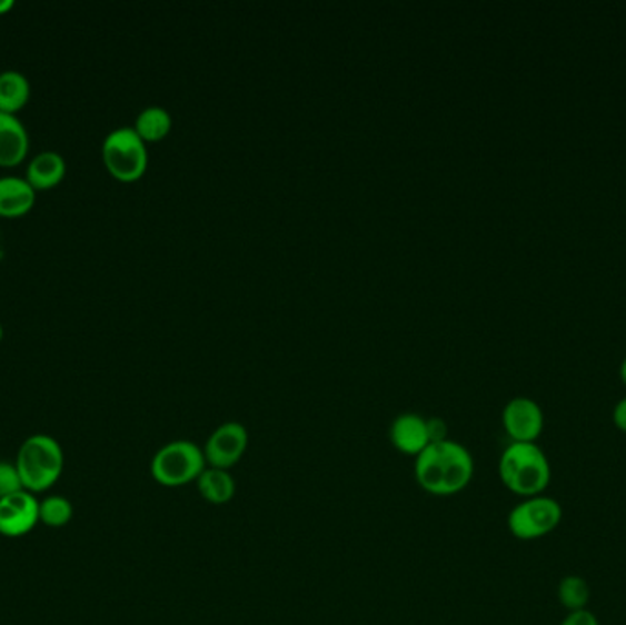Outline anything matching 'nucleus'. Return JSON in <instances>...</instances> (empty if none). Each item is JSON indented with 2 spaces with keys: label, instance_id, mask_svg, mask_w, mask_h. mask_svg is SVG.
<instances>
[{
  "label": "nucleus",
  "instance_id": "f257e3e1",
  "mask_svg": "<svg viewBox=\"0 0 626 625\" xmlns=\"http://www.w3.org/2000/svg\"><path fill=\"white\" fill-rule=\"evenodd\" d=\"M415 475L427 494L450 497L466 490L475 475L469 449L455 440L430 444L416 457Z\"/></svg>",
  "mask_w": 626,
  "mask_h": 625
},
{
  "label": "nucleus",
  "instance_id": "f03ea898",
  "mask_svg": "<svg viewBox=\"0 0 626 625\" xmlns=\"http://www.w3.org/2000/svg\"><path fill=\"white\" fill-rule=\"evenodd\" d=\"M498 477L507 490L526 499L548 490L552 466L537 443H511L498 460Z\"/></svg>",
  "mask_w": 626,
  "mask_h": 625
},
{
  "label": "nucleus",
  "instance_id": "7ed1b4c3",
  "mask_svg": "<svg viewBox=\"0 0 626 625\" xmlns=\"http://www.w3.org/2000/svg\"><path fill=\"white\" fill-rule=\"evenodd\" d=\"M16 466L24 490L33 495L50 490L64 469L61 444L44 433L31 435L19 448Z\"/></svg>",
  "mask_w": 626,
  "mask_h": 625
},
{
  "label": "nucleus",
  "instance_id": "20e7f679",
  "mask_svg": "<svg viewBox=\"0 0 626 625\" xmlns=\"http://www.w3.org/2000/svg\"><path fill=\"white\" fill-rule=\"evenodd\" d=\"M208 468L203 449L191 440H175L156 452L150 460V475L158 485L166 488L197 483L198 477Z\"/></svg>",
  "mask_w": 626,
  "mask_h": 625
},
{
  "label": "nucleus",
  "instance_id": "39448f33",
  "mask_svg": "<svg viewBox=\"0 0 626 625\" xmlns=\"http://www.w3.org/2000/svg\"><path fill=\"white\" fill-rule=\"evenodd\" d=\"M105 167L118 182H138L149 166L146 141L132 127H120L105 138L101 147Z\"/></svg>",
  "mask_w": 626,
  "mask_h": 625
},
{
  "label": "nucleus",
  "instance_id": "423d86ee",
  "mask_svg": "<svg viewBox=\"0 0 626 625\" xmlns=\"http://www.w3.org/2000/svg\"><path fill=\"white\" fill-rule=\"evenodd\" d=\"M563 522V506L549 495L526 497L507 516V528L520 542H535L557 530Z\"/></svg>",
  "mask_w": 626,
  "mask_h": 625
},
{
  "label": "nucleus",
  "instance_id": "0eeeda50",
  "mask_svg": "<svg viewBox=\"0 0 626 625\" xmlns=\"http://www.w3.org/2000/svg\"><path fill=\"white\" fill-rule=\"evenodd\" d=\"M248 444V429L242 424L226 423L209 435L203 457L211 468L231 469L242 460Z\"/></svg>",
  "mask_w": 626,
  "mask_h": 625
},
{
  "label": "nucleus",
  "instance_id": "6e6552de",
  "mask_svg": "<svg viewBox=\"0 0 626 625\" xmlns=\"http://www.w3.org/2000/svg\"><path fill=\"white\" fill-rule=\"evenodd\" d=\"M503 426L511 443H537L544 431L543 407L528 396H517L504 407Z\"/></svg>",
  "mask_w": 626,
  "mask_h": 625
},
{
  "label": "nucleus",
  "instance_id": "1a4fd4ad",
  "mask_svg": "<svg viewBox=\"0 0 626 625\" xmlns=\"http://www.w3.org/2000/svg\"><path fill=\"white\" fill-rule=\"evenodd\" d=\"M39 523V500L30 492L0 499V536H27Z\"/></svg>",
  "mask_w": 626,
  "mask_h": 625
},
{
  "label": "nucleus",
  "instance_id": "9d476101",
  "mask_svg": "<svg viewBox=\"0 0 626 625\" xmlns=\"http://www.w3.org/2000/svg\"><path fill=\"white\" fill-rule=\"evenodd\" d=\"M390 443L399 454L418 457L430 446L429 424L416 413L399 415L390 426Z\"/></svg>",
  "mask_w": 626,
  "mask_h": 625
},
{
  "label": "nucleus",
  "instance_id": "9b49d317",
  "mask_svg": "<svg viewBox=\"0 0 626 625\" xmlns=\"http://www.w3.org/2000/svg\"><path fill=\"white\" fill-rule=\"evenodd\" d=\"M30 136L17 116L0 112V167L21 166L28 157Z\"/></svg>",
  "mask_w": 626,
  "mask_h": 625
},
{
  "label": "nucleus",
  "instance_id": "f8f14e48",
  "mask_svg": "<svg viewBox=\"0 0 626 625\" xmlns=\"http://www.w3.org/2000/svg\"><path fill=\"white\" fill-rule=\"evenodd\" d=\"M37 191L28 183L27 178H0V217L19 219L30 214L36 206Z\"/></svg>",
  "mask_w": 626,
  "mask_h": 625
},
{
  "label": "nucleus",
  "instance_id": "ddd939ff",
  "mask_svg": "<svg viewBox=\"0 0 626 625\" xmlns=\"http://www.w3.org/2000/svg\"><path fill=\"white\" fill-rule=\"evenodd\" d=\"M67 177V162L56 151H44L31 158L27 167V180L31 188L39 191H50L58 188Z\"/></svg>",
  "mask_w": 626,
  "mask_h": 625
},
{
  "label": "nucleus",
  "instance_id": "4468645a",
  "mask_svg": "<svg viewBox=\"0 0 626 625\" xmlns=\"http://www.w3.org/2000/svg\"><path fill=\"white\" fill-rule=\"evenodd\" d=\"M31 98V85L27 76L17 70L0 73V112L17 116Z\"/></svg>",
  "mask_w": 626,
  "mask_h": 625
},
{
  "label": "nucleus",
  "instance_id": "2eb2a0df",
  "mask_svg": "<svg viewBox=\"0 0 626 625\" xmlns=\"http://www.w3.org/2000/svg\"><path fill=\"white\" fill-rule=\"evenodd\" d=\"M197 488L203 500L217 506L228 505L237 492L233 475L229 474V469L211 468V466L203 469V474L198 477Z\"/></svg>",
  "mask_w": 626,
  "mask_h": 625
},
{
  "label": "nucleus",
  "instance_id": "dca6fc26",
  "mask_svg": "<svg viewBox=\"0 0 626 625\" xmlns=\"http://www.w3.org/2000/svg\"><path fill=\"white\" fill-rule=\"evenodd\" d=\"M141 140L161 141L169 136L172 129V118L166 109L161 107H147L141 110L140 116L136 118L135 127H132Z\"/></svg>",
  "mask_w": 626,
  "mask_h": 625
},
{
  "label": "nucleus",
  "instance_id": "f3484780",
  "mask_svg": "<svg viewBox=\"0 0 626 625\" xmlns=\"http://www.w3.org/2000/svg\"><path fill=\"white\" fill-rule=\"evenodd\" d=\"M590 596V585L579 574H568L560 579L559 587H557V598L568 613L588 609Z\"/></svg>",
  "mask_w": 626,
  "mask_h": 625
},
{
  "label": "nucleus",
  "instance_id": "a211bd4d",
  "mask_svg": "<svg viewBox=\"0 0 626 625\" xmlns=\"http://www.w3.org/2000/svg\"><path fill=\"white\" fill-rule=\"evenodd\" d=\"M73 506L62 495H48L39 500V522L50 528L67 527L72 522Z\"/></svg>",
  "mask_w": 626,
  "mask_h": 625
},
{
  "label": "nucleus",
  "instance_id": "6ab92c4d",
  "mask_svg": "<svg viewBox=\"0 0 626 625\" xmlns=\"http://www.w3.org/2000/svg\"><path fill=\"white\" fill-rule=\"evenodd\" d=\"M19 492H24V486H22L21 475H19L16 463L0 460V499L19 494Z\"/></svg>",
  "mask_w": 626,
  "mask_h": 625
},
{
  "label": "nucleus",
  "instance_id": "aec40b11",
  "mask_svg": "<svg viewBox=\"0 0 626 625\" xmlns=\"http://www.w3.org/2000/svg\"><path fill=\"white\" fill-rule=\"evenodd\" d=\"M560 625H600L599 618H597L590 609L574 611V613H568L565 616V621L560 622Z\"/></svg>",
  "mask_w": 626,
  "mask_h": 625
},
{
  "label": "nucleus",
  "instance_id": "412c9836",
  "mask_svg": "<svg viewBox=\"0 0 626 625\" xmlns=\"http://www.w3.org/2000/svg\"><path fill=\"white\" fill-rule=\"evenodd\" d=\"M427 424H429L430 444L447 440V426L444 420H440V418H430V420H427Z\"/></svg>",
  "mask_w": 626,
  "mask_h": 625
},
{
  "label": "nucleus",
  "instance_id": "4be33fe9",
  "mask_svg": "<svg viewBox=\"0 0 626 625\" xmlns=\"http://www.w3.org/2000/svg\"><path fill=\"white\" fill-rule=\"evenodd\" d=\"M612 420L619 431L626 433V396L617 401L614 411H612Z\"/></svg>",
  "mask_w": 626,
  "mask_h": 625
},
{
  "label": "nucleus",
  "instance_id": "5701e85b",
  "mask_svg": "<svg viewBox=\"0 0 626 625\" xmlns=\"http://www.w3.org/2000/svg\"><path fill=\"white\" fill-rule=\"evenodd\" d=\"M13 8H16L13 0H0V17L6 16V13L13 10Z\"/></svg>",
  "mask_w": 626,
  "mask_h": 625
},
{
  "label": "nucleus",
  "instance_id": "b1692460",
  "mask_svg": "<svg viewBox=\"0 0 626 625\" xmlns=\"http://www.w3.org/2000/svg\"><path fill=\"white\" fill-rule=\"evenodd\" d=\"M619 375H622L623 384H625L626 386V356H625V360H623L622 369H619Z\"/></svg>",
  "mask_w": 626,
  "mask_h": 625
},
{
  "label": "nucleus",
  "instance_id": "393cba45",
  "mask_svg": "<svg viewBox=\"0 0 626 625\" xmlns=\"http://www.w3.org/2000/svg\"><path fill=\"white\" fill-rule=\"evenodd\" d=\"M4 338V329H2V324H0V341Z\"/></svg>",
  "mask_w": 626,
  "mask_h": 625
}]
</instances>
